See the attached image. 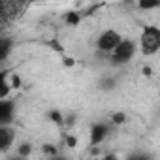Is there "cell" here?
<instances>
[{"mask_svg":"<svg viewBox=\"0 0 160 160\" xmlns=\"http://www.w3.org/2000/svg\"><path fill=\"white\" fill-rule=\"evenodd\" d=\"M138 47L143 57H154L160 51V28L154 25L143 27L139 40H138Z\"/></svg>","mask_w":160,"mask_h":160,"instance_id":"cell-1","label":"cell"},{"mask_svg":"<svg viewBox=\"0 0 160 160\" xmlns=\"http://www.w3.org/2000/svg\"><path fill=\"white\" fill-rule=\"evenodd\" d=\"M122 42H124V38H122L121 32H117L115 28H106V30H102L100 36L96 38V49H98L100 53H104V55L109 57Z\"/></svg>","mask_w":160,"mask_h":160,"instance_id":"cell-2","label":"cell"},{"mask_svg":"<svg viewBox=\"0 0 160 160\" xmlns=\"http://www.w3.org/2000/svg\"><path fill=\"white\" fill-rule=\"evenodd\" d=\"M136 51H138V43L134 40H126L124 38V42L109 55V62L113 66H124V64H128L134 58Z\"/></svg>","mask_w":160,"mask_h":160,"instance_id":"cell-3","label":"cell"},{"mask_svg":"<svg viewBox=\"0 0 160 160\" xmlns=\"http://www.w3.org/2000/svg\"><path fill=\"white\" fill-rule=\"evenodd\" d=\"M108 134H109V124H106V122H94L91 126V145L98 147L100 143L106 141Z\"/></svg>","mask_w":160,"mask_h":160,"instance_id":"cell-4","label":"cell"},{"mask_svg":"<svg viewBox=\"0 0 160 160\" xmlns=\"http://www.w3.org/2000/svg\"><path fill=\"white\" fill-rule=\"evenodd\" d=\"M13 143H15V130L10 124L0 126V151L8 152Z\"/></svg>","mask_w":160,"mask_h":160,"instance_id":"cell-5","label":"cell"},{"mask_svg":"<svg viewBox=\"0 0 160 160\" xmlns=\"http://www.w3.org/2000/svg\"><path fill=\"white\" fill-rule=\"evenodd\" d=\"M12 113H13V106L8 100H2V104H0V121H2V126L12 122Z\"/></svg>","mask_w":160,"mask_h":160,"instance_id":"cell-6","label":"cell"},{"mask_svg":"<svg viewBox=\"0 0 160 160\" xmlns=\"http://www.w3.org/2000/svg\"><path fill=\"white\" fill-rule=\"evenodd\" d=\"M32 151H34L32 143H28V141H23V143H19V145H17V149H15V154L23 156V158H30Z\"/></svg>","mask_w":160,"mask_h":160,"instance_id":"cell-7","label":"cell"},{"mask_svg":"<svg viewBox=\"0 0 160 160\" xmlns=\"http://www.w3.org/2000/svg\"><path fill=\"white\" fill-rule=\"evenodd\" d=\"M81 13H77V12H68L66 15H64V23L68 25V27H72V28H75L79 23H81Z\"/></svg>","mask_w":160,"mask_h":160,"instance_id":"cell-8","label":"cell"},{"mask_svg":"<svg viewBox=\"0 0 160 160\" xmlns=\"http://www.w3.org/2000/svg\"><path fill=\"white\" fill-rule=\"evenodd\" d=\"M126 121H128V117H126L124 111H115V113L111 115V124H115V126H121V124H124Z\"/></svg>","mask_w":160,"mask_h":160,"instance_id":"cell-9","label":"cell"},{"mask_svg":"<svg viewBox=\"0 0 160 160\" xmlns=\"http://www.w3.org/2000/svg\"><path fill=\"white\" fill-rule=\"evenodd\" d=\"M21 85H23V81H21V75L13 72V73L10 75V87H12V91H19V89H21Z\"/></svg>","mask_w":160,"mask_h":160,"instance_id":"cell-10","label":"cell"},{"mask_svg":"<svg viewBox=\"0 0 160 160\" xmlns=\"http://www.w3.org/2000/svg\"><path fill=\"white\" fill-rule=\"evenodd\" d=\"M42 151H43V154L47 156V158H51V156H57V154H60V151L53 145V143H45L43 147H42Z\"/></svg>","mask_w":160,"mask_h":160,"instance_id":"cell-11","label":"cell"},{"mask_svg":"<svg viewBox=\"0 0 160 160\" xmlns=\"http://www.w3.org/2000/svg\"><path fill=\"white\" fill-rule=\"evenodd\" d=\"M49 119H51L55 124H60V126L64 124V115H62L58 109H53V111H49Z\"/></svg>","mask_w":160,"mask_h":160,"instance_id":"cell-12","label":"cell"},{"mask_svg":"<svg viewBox=\"0 0 160 160\" xmlns=\"http://www.w3.org/2000/svg\"><path fill=\"white\" fill-rule=\"evenodd\" d=\"M66 147H68V149H75V147H77V138L72 136V134H68V136H66Z\"/></svg>","mask_w":160,"mask_h":160,"instance_id":"cell-13","label":"cell"},{"mask_svg":"<svg viewBox=\"0 0 160 160\" xmlns=\"http://www.w3.org/2000/svg\"><path fill=\"white\" fill-rule=\"evenodd\" d=\"M138 8L141 10H152V8H160V2H139Z\"/></svg>","mask_w":160,"mask_h":160,"instance_id":"cell-14","label":"cell"},{"mask_svg":"<svg viewBox=\"0 0 160 160\" xmlns=\"http://www.w3.org/2000/svg\"><path fill=\"white\" fill-rule=\"evenodd\" d=\"M62 64H64L66 68H72V66H75V60H73L72 57H66V55H62Z\"/></svg>","mask_w":160,"mask_h":160,"instance_id":"cell-15","label":"cell"},{"mask_svg":"<svg viewBox=\"0 0 160 160\" xmlns=\"http://www.w3.org/2000/svg\"><path fill=\"white\" fill-rule=\"evenodd\" d=\"M102 160H122L121 156H117L115 152H108V154H104L102 156Z\"/></svg>","mask_w":160,"mask_h":160,"instance_id":"cell-16","label":"cell"},{"mask_svg":"<svg viewBox=\"0 0 160 160\" xmlns=\"http://www.w3.org/2000/svg\"><path fill=\"white\" fill-rule=\"evenodd\" d=\"M47 160H68V156H64V154H57V156H51V158H47Z\"/></svg>","mask_w":160,"mask_h":160,"instance_id":"cell-17","label":"cell"},{"mask_svg":"<svg viewBox=\"0 0 160 160\" xmlns=\"http://www.w3.org/2000/svg\"><path fill=\"white\" fill-rule=\"evenodd\" d=\"M143 73H145L147 77H151V75H152V70H151L149 66H145V68H143Z\"/></svg>","mask_w":160,"mask_h":160,"instance_id":"cell-18","label":"cell"},{"mask_svg":"<svg viewBox=\"0 0 160 160\" xmlns=\"http://www.w3.org/2000/svg\"><path fill=\"white\" fill-rule=\"evenodd\" d=\"M10 160H28V158H23V156H19V154H13Z\"/></svg>","mask_w":160,"mask_h":160,"instance_id":"cell-19","label":"cell"},{"mask_svg":"<svg viewBox=\"0 0 160 160\" xmlns=\"http://www.w3.org/2000/svg\"><path fill=\"white\" fill-rule=\"evenodd\" d=\"M92 160H102V158H92Z\"/></svg>","mask_w":160,"mask_h":160,"instance_id":"cell-20","label":"cell"}]
</instances>
